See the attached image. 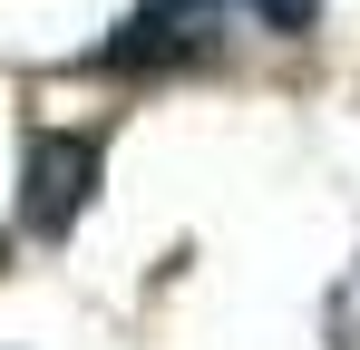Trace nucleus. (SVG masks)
I'll return each instance as SVG.
<instances>
[{"mask_svg":"<svg viewBox=\"0 0 360 350\" xmlns=\"http://www.w3.org/2000/svg\"><path fill=\"white\" fill-rule=\"evenodd\" d=\"M98 166H108V146H98V136H78V127H39V136H30V156H20V233L59 243V233L88 214Z\"/></svg>","mask_w":360,"mask_h":350,"instance_id":"nucleus-1","label":"nucleus"},{"mask_svg":"<svg viewBox=\"0 0 360 350\" xmlns=\"http://www.w3.org/2000/svg\"><path fill=\"white\" fill-rule=\"evenodd\" d=\"M214 20H224V0H136L127 10V30L98 49V68H185V58H214Z\"/></svg>","mask_w":360,"mask_h":350,"instance_id":"nucleus-2","label":"nucleus"},{"mask_svg":"<svg viewBox=\"0 0 360 350\" xmlns=\"http://www.w3.org/2000/svg\"><path fill=\"white\" fill-rule=\"evenodd\" d=\"M243 10H253L263 30H283V39H302V30L321 20V0H243Z\"/></svg>","mask_w":360,"mask_h":350,"instance_id":"nucleus-3","label":"nucleus"}]
</instances>
